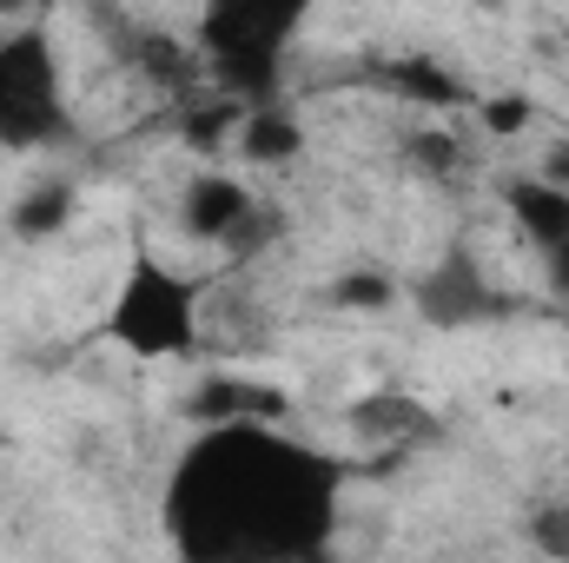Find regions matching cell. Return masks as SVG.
<instances>
[{
    "label": "cell",
    "instance_id": "30bf717a",
    "mask_svg": "<svg viewBox=\"0 0 569 563\" xmlns=\"http://www.w3.org/2000/svg\"><path fill=\"white\" fill-rule=\"evenodd\" d=\"M298 146H305V127H298L284 107H272V100H259V113H246V127H239V152H246L252 166H279Z\"/></svg>",
    "mask_w": 569,
    "mask_h": 563
},
{
    "label": "cell",
    "instance_id": "ba28073f",
    "mask_svg": "<svg viewBox=\"0 0 569 563\" xmlns=\"http://www.w3.org/2000/svg\"><path fill=\"white\" fill-rule=\"evenodd\" d=\"M199 424H232V418H284V392L272 385H246V378H212L192 392L186 405Z\"/></svg>",
    "mask_w": 569,
    "mask_h": 563
},
{
    "label": "cell",
    "instance_id": "4fadbf2b",
    "mask_svg": "<svg viewBox=\"0 0 569 563\" xmlns=\"http://www.w3.org/2000/svg\"><path fill=\"white\" fill-rule=\"evenodd\" d=\"M523 120H530L523 100H490V107H483V127H490V134H517Z\"/></svg>",
    "mask_w": 569,
    "mask_h": 563
},
{
    "label": "cell",
    "instance_id": "6da1fadb",
    "mask_svg": "<svg viewBox=\"0 0 569 563\" xmlns=\"http://www.w3.org/2000/svg\"><path fill=\"white\" fill-rule=\"evenodd\" d=\"M338 524V464L279 418L206 424L172 484H166V537L192 563H298L325 557Z\"/></svg>",
    "mask_w": 569,
    "mask_h": 563
},
{
    "label": "cell",
    "instance_id": "8fae6325",
    "mask_svg": "<svg viewBox=\"0 0 569 563\" xmlns=\"http://www.w3.org/2000/svg\"><path fill=\"white\" fill-rule=\"evenodd\" d=\"M67 213H73V192H67V186H40L33 199H20V206H13V226L40 239V233H60V226H67Z\"/></svg>",
    "mask_w": 569,
    "mask_h": 563
},
{
    "label": "cell",
    "instance_id": "8992f818",
    "mask_svg": "<svg viewBox=\"0 0 569 563\" xmlns=\"http://www.w3.org/2000/svg\"><path fill=\"white\" fill-rule=\"evenodd\" d=\"M179 226L192 239H212V246H246L266 219H259V199L232 179V172H199L186 192H179Z\"/></svg>",
    "mask_w": 569,
    "mask_h": 563
},
{
    "label": "cell",
    "instance_id": "5bb4252c",
    "mask_svg": "<svg viewBox=\"0 0 569 563\" xmlns=\"http://www.w3.org/2000/svg\"><path fill=\"white\" fill-rule=\"evenodd\" d=\"M418 159H425L430 172H443V166H457V146L443 140V134H418Z\"/></svg>",
    "mask_w": 569,
    "mask_h": 563
},
{
    "label": "cell",
    "instance_id": "52a82bcc",
    "mask_svg": "<svg viewBox=\"0 0 569 563\" xmlns=\"http://www.w3.org/2000/svg\"><path fill=\"white\" fill-rule=\"evenodd\" d=\"M418 312H425L430 325L457 332V325H483L490 312H503V298L490 292V279L477 273L470 253H443V266H430L425 279H418Z\"/></svg>",
    "mask_w": 569,
    "mask_h": 563
},
{
    "label": "cell",
    "instance_id": "5b68a950",
    "mask_svg": "<svg viewBox=\"0 0 569 563\" xmlns=\"http://www.w3.org/2000/svg\"><path fill=\"white\" fill-rule=\"evenodd\" d=\"M503 199H510V219L530 239L537 266L569 298V186H557V179H510Z\"/></svg>",
    "mask_w": 569,
    "mask_h": 563
},
{
    "label": "cell",
    "instance_id": "9a60e30c",
    "mask_svg": "<svg viewBox=\"0 0 569 563\" xmlns=\"http://www.w3.org/2000/svg\"><path fill=\"white\" fill-rule=\"evenodd\" d=\"M557 551H563V557H569V504H563V511H557Z\"/></svg>",
    "mask_w": 569,
    "mask_h": 563
},
{
    "label": "cell",
    "instance_id": "9c48e42d",
    "mask_svg": "<svg viewBox=\"0 0 569 563\" xmlns=\"http://www.w3.org/2000/svg\"><path fill=\"white\" fill-rule=\"evenodd\" d=\"M351 431L365 437V444H418L430 437V412L418 398H391V392H378V398H365V405H351Z\"/></svg>",
    "mask_w": 569,
    "mask_h": 563
},
{
    "label": "cell",
    "instance_id": "7c38bea8",
    "mask_svg": "<svg viewBox=\"0 0 569 563\" xmlns=\"http://www.w3.org/2000/svg\"><path fill=\"white\" fill-rule=\"evenodd\" d=\"M331 298L345 312H378V305H391V279L385 273H345V279L331 285Z\"/></svg>",
    "mask_w": 569,
    "mask_h": 563
},
{
    "label": "cell",
    "instance_id": "3957f363",
    "mask_svg": "<svg viewBox=\"0 0 569 563\" xmlns=\"http://www.w3.org/2000/svg\"><path fill=\"white\" fill-rule=\"evenodd\" d=\"M107 338L133 358H186L199 352V285L172 273L159 253H133L127 279L107 305Z\"/></svg>",
    "mask_w": 569,
    "mask_h": 563
},
{
    "label": "cell",
    "instance_id": "2e32d148",
    "mask_svg": "<svg viewBox=\"0 0 569 563\" xmlns=\"http://www.w3.org/2000/svg\"><path fill=\"white\" fill-rule=\"evenodd\" d=\"M20 7H33V0H0V13H20Z\"/></svg>",
    "mask_w": 569,
    "mask_h": 563
},
{
    "label": "cell",
    "instance_id": "7a4b0ae2",
    "mask_svg": "<svg viewBox=\"0 0 569 563\" xmlns=\"http://www.w3.org/2000/svg\"><path fill=\"white\" fill-rule=\"evenodd\" d=\"M305 13H311V0H206L199 60L212 73V87L232 100H272Z\"/></svg>",
    "mask_w": 569,
    "mask_h": 563
},
{
    "label": "cell",
    "instance_id": "277c9868",
    "mask_svg": "<svg viewBox=\"0 0 569 563\" xmlns=\"http://www.w3.org/2000/svg\"><path fill=\"white\" fill-rule=\"evenodd\" d=\"M67 134V87L60 53L40 27H20L0 40V146L27 152Z\"/></svg>",
    "mask_w": 569,
    "mask_h": 563
}]
</instances>
